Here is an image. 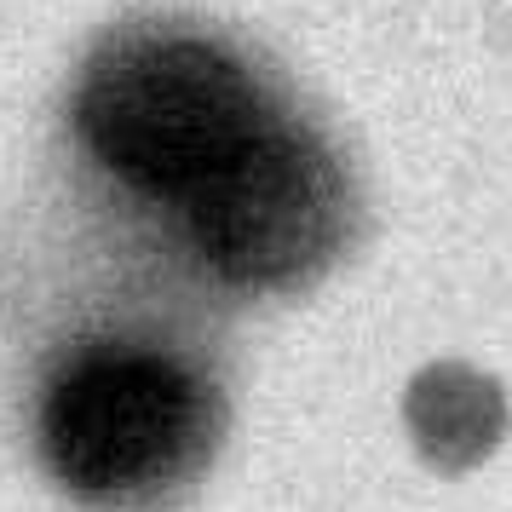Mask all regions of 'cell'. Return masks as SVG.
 Segmentation results:
<instances>
[{"mask_svg": "<svg viewBox=\"0 0 512 512\" xmlns=\"http://www.w3.org/2000/svg\"><path fill=\"white\" fill-rule=\"evenodd\" d=\"M179 213L208 271L242 288H282L334 259L351 225V190L334 150L311 127L277 116Z\"/></svg>", "mask_w": 512, "mask_h": 512, "instance_id": "cell-3", "label": "cell"}, {"mask_svg": "<svg viewBox=\"0 0 512 512\" xmlns=\"http://www.w3.org/2000/svg\"><path fill=\"white\" fill-rule=\"evenodd\" d=\"M277 121L254 70L190 29H121L87 58L75 133L139 196L185 202Z\"/></svg>", "mask_w": 512, "mask_h": 512, "instance_id": "cell-1", "label": "cell"}, {"mask_svg": "<svg viewBox=\"0 0 512 512\" xmlns=\"http://www.w3.org/2000/svg\"><path fill=\"white\" fill-rule=\"evenodd\" d=\"M219 438L202 374L150 346L81 351L41 403V455L87 507H156L185 489Z\"/></svg>", "mask_w": 512, "mask_h": 512, "instance_id": "cell-2", "label": "cell"}]
</instances>
